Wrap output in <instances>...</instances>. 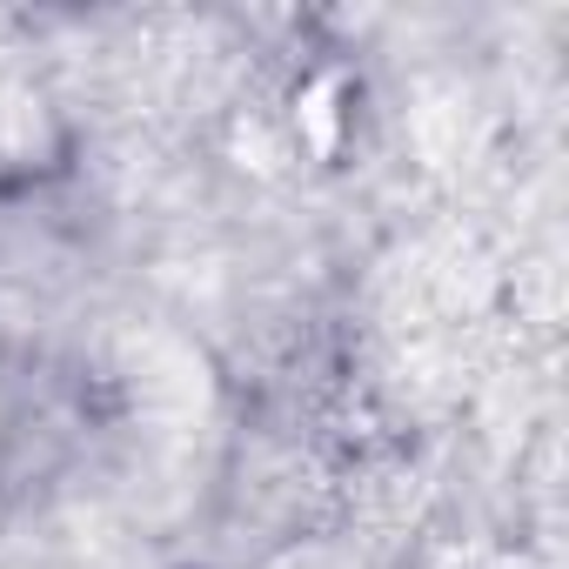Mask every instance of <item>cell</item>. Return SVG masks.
Listing matches in <instances>:
<instances>
[{
	"mask_svg": "<svg viewBox=\"0 0 569 569\" xmlns=\"http://www.w3.org/2000/svg\"><path fill=\"white\" fill-rule=\"evenodd\" d=\"M336 81H316L309 94H302V141H309V154H336Z\"/></svg>",
	"mask_w": 569,
	"mask_h": 569,
	"instance_id": "obj_3",
	"label": "cell"
},
{
	"mask_svg": "<svg viewBox=\"0 0 569 569\" xmlns=\"http://www.w3.org/2000/svg\"><path fill=\"white\" fill-rule=\"evenodd\" d=\"M234 154H241L254 174H274V168H281V148H274V134H268L261 121H248V128L234 134Z\"/></svg>",
	"mask_w": 569,
	"mask_h": 569,
	"instance_id": "obj_4",
	"label": "cell"
},
{
	"mask_svg": "<svg viewBox=\"0 0 569 569\" xmlns=\"http://www.w3.org/2000/svg\"><path fill=\"white\" fill-rule=\"evenodd\" d=\"M134 402L154 422H201L208 416V369L188 342L174 336H141L134 342Z\"/></svg>",
	"mask_w": 569,
	"mask_h": 569,
	"instance_id": "obj_1",
	"label": "cell"
},
{
	"mask_svg": "<svg viewBox=\"0 0 569 569\" xmlns=\"http://www.w3.org/2000/svg\"><path fill=\"white\" fill-rule=\"evenodd\" d=\"M416 148L436 168H456L476 154V94L462 81H429L416 94Z\"/></svg>",
	"mask_w": 569,
	"mask_h": 569,
	"instance_id": "obj_2",
	"label": "cell"
},
{
	"mask_svg": "<svg viewBox=\"0 0 569 569\" xmlns=\"http://www.w3.org/2000/svg\"><path fill=\"white\" fill-rule=\"evenodd\" d=\"M274 569H349L336 549H296V556H281Z\"/></svg>",
	"mask_w": 569,
	"mask_h": 569,
	"instance_id": "obj_5",
	"label": "cell"
}]
</instances>
